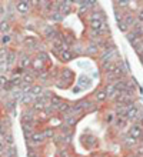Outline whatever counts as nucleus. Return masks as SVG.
Segmentation results:
<instances>
[{
    "mask_svg": "<svg viewBox=\"0 0 143 157\" xmlns=\"http://www.w3.org/2000/svg\"><path fill=\"white\" fill-rule=\"evenodd\" d=\"M105 13L102 10H94V12H90L89 16H87V20H89V27L90 30H94V32H97V30L102 29L103 23H105Z\"/></svg>",
    "mask_w": 143,
    "mask_h": 157,
    "instance_id": "obj_1",
    "label": "nucleus"
},
{
    "mask_svg": "<svg viewBox=\"0 0 143 157\" xmlns=\"http://www.w3.org/2000/svg\"><path fill=\"white\" fill-rule=\"evenodd\" d=\"M29 141H30V147H34V149H39L43 146V143L46 141L45 136H43V132L39 130V128H34L32 133H30V136L27 137Z\"/></svg>",
    "mask_w": 143,
    "mask_h": 157,
    "instance_id": "obj_2",
    "label": "nucleus"
},
{
    "mask_svg": "<svg viewBox=\"0 0 143 157\" xmlns=\"http://www.w3.org/2000/svg\"><path fill=\"white\" fill-rule=\"evenodd\" d=\"M80 141H82L83 147L86 150H93L96 147H99V140L93 134H90V133H86V134H82L80 136Z\"/></svg>",
    "mask_w": 143,
    "mask_h": 157,
    "instance_id": "obj_3",
    "label": "nucleus"
},
{
    "mask_svg": "<svg viewBox=\"0 0 143 157\" xmlns=\"http://www.w3.org/2000/svg\"><path fill=\"white\" fill-rule=\"evenodd\" d=\"M117 59V50H100L99 53V60L102 64H106V63H112L116 62Z\"/></svg>",
    "mask_w": 143,
    "mask_h": 157,
    "instance_id": "obj_4",
    "label": "nucleus"
},
{
    "mask_svg": "<svg viewBox=\"0 0 143 157\" xmlns=\"http://www.w3.org/2000/svg\"><path fill=\"white\" fill-rule=\"evenodd\" d=\"M143 133V128L139 123H132L129 126V130H127V134L132 137V139H135V140H139L140 136H142Z\"/></svg>",
    "mask_w": 143,
    "mask_h": 157,
    "instance_id": "obj_5",
    "label": "nucleus"
},
{
    "mask_svg": "<svg viewBox=\"0 0 143 157\" xmlns=\"http://www.w3.org/2000/svg\"><path fill=\"white\" fill-rule=\"evenodd\" d=\"M92 100L96 104H103V103H106L109 99H107V94L105 93L103 89H96L93 91V94H92Z\"/></svg>",
    "mask_w": 143,
    "mask_h": 157,
    "instance_id": "obj_6",
    "label": "nucleus"
},
{
    "mask_svg": "<svg viewBox=\"0 0 143 157\" xmlns=\"http://www.w3.org/2000/svg\"><path fill=\"white\" fill-rule=\"evenodd\" d=\"M122 143H123V147L126 150H133V149H136L137 146H139V140H135V139H132L129 134H125L123 136V139H122Z\"/></svg>",
    "mask_w": 143,
    "mask_h": 157,
    "instance_id": "obj_7",
    "label": "nucleus"
},
{
    "mask_svg": "<svg viewBox=\"0 0 143 157\" xmlns=\"http://www.w3.org/2000/svg\"><path fill=\"white\" fill-rule=\"evenodd\" d=\"M14 10H16L19 14H27V13L32 10L30 2H16V3H14Z\"/></svg>",
    "mask_w": 143,
    "mask_h": 157,
    "instance_id": "obj_8",
    "label": "nucleus"
},
{
    "mask_svg": "<svg viewBox=\"0 0 143 157\" xmlns=\"http://www.w3.org/2000/svg\"><path fill=\"white\" fill-rule=\"evenodd\" d=\"M56 33H57L56 27L52 26V25H47L42 29V34H43V37H45L46 40H53V37H54V34Z\"/></svg>",
    "mask_w": 143,
    "mask_h": 157,
    "instance_id": "obj_9",
    "label": "nucleus"
},
{
    "mask_svg": "<svg viewBox=\"0 0 143 157\" xmlns=\"http://www.w3.org/2000/svg\"><path fill=\"white\" fill-rule=\"evenodd\" d=\"M57 56L60 59V62L67 63V62H70V60H73L76 54H74L73 50H62V52H57Z\"/></svg>",
    "mask_w": 143,
    "mask_h": 157,
    "instance_id": "obj_10",
    "label": "nucleus"
},
{
    "mask_svg": "<svg viewBox=\"0 0 143 157\" xmlns=\"http://www.w3.org/2000/svg\"><path fill=\"white\" fill-rule=\"evenodd\" d=\"M45 86L43 84H40V83H34V84H32V87H30V94H33L34 97H40L43 93H45Z\"/></svg>",
    "mask_w": 143,
    "mask_h": 157,
    "instance_id": "obj_11",
    "label": "nucleus"
},
{
    "mask_svg": "<svg viewBox=\"0 0 143 157\" xmlns=\"http://www.w3.org/2000/svg\"><path fill=\"white\" fill-rule=\"evenodd\" d=\"M83 113H86V110H85V107H83L82 101H77L74 106H72V110H70V114H72V116H74V117H77L79 119Z\"/></svg>",
    "mask_w": 143,
    "mask_h": 157,
    "instance_id": "obj_12",
    "label": "nucleus"
},
{
    "mask_svg": "<svg viewBox=\"0 0 143 157\" xmlns=\"http://www.w3.org/2000/svg\"><path fill=\"white\" fill-rule=\"evenodd\" d=\"M123 21L127 25V27L130 29V27H135L136 25H137V20H136V16L133 14V13H125L123 14Z\"/></svg>",
    "mask_w": 143,
    "mask_h": 157,
    "instance_id": "obj_13",
    "label": "nucleus"
},
{
    "mask_svg": "<svg viewBox=\"0 0 143 157\" xmlns=\"http://www.w3.org/2000/svg\"><path fill=\"white\" fill-rule=\"evenodd\" d=\"M92 78H90V76H86V75H82L79 76V80H77V86L80 87V89H87V87L92 86Z\"/></svg>",
    "mask_w": 143,
    "mask_h": 157,
    "instance_id": "obj_14",
    "label": "nucleus"
},
{
    "mask_svg": "<svg viewBox=\"0 0 143 157\" xmlns=\"http://www.w3.org/2000/svg\"><path fill=\"white\" fill-rule=\"evenodd\" d=\"M85 53L90 54V56H99L100 49H99L97 43H92V41H89V44L85 47Z\"/></svg>",
    "mask_w": 143,
    "mask_h": 157,
    "instance_id": "obj_15",
    "label": "nucleus"
},
{
    "mask_svg": "<svg viewBox=\"0 0 143 157\" xmlns=\"http://www.w3.org/2000/svg\"><path fill=\"white\" fill-rule=\"evenodd\" d=\"M36 82V76H33L32 71H27V73H23L22 75V84H27V86H32Z\"/></svg>",
    "mask_w": 143,
    "mask_h": 157,
    "instance_id": "obj_16",
    "label": "nucleus"
},
{
    "mask_svg": "<svg viewBox=\"0 0 143 157\" xmlns=\"http://www.w3.org/2000/svg\"><path fill=\"white\" fill-rule=\"evenodd\" d=\"M32 64V57L29 56V54H25V56H22V59L19 60V67H20L22 70H26L29 69Z\"/></svg>",
    "mask_w": 143,
    "mask_h": 157,
    "instance_id": "obj_17",
    "label": "nucleus"
},
{
    "mask_svg": "<svg viewBox=\"0 0 143 157\" xmlns=\"http://www.w3.org/2000/svg\"><path fill=\"white\" fill-rule=\"evenodd\" d=\"M77 120H79L77 117H74V116H72V114H69V116L63 117V119H62V121H63V124H65V126H67L69 128H72V127H74V126H76Z\"/></svg>",
    "mask_w": 143,
    "mask_h": 157,
    "instance_id": "obj_18",
    "label": "nucleus"
},
{
    "mask_svg": "<svg viewBox=\"0 0 143 157\" xmlns=\"http://www.w3.org/2000/svg\"><path fill=\"white\" fill-rule=\"evenodd\" d=\"M103 90H105V93L107 94V99H112V97H114L116 96V87H114V84H105V87H103Z\"/></svg>",
    "mask_w": 143,
    "mask_h": 157,
    "instance_id": "obj_19",
    "label": "nucleus"
},
{
    "mask_svg": "<svg viewBox=\"0 0 143 157\" xmlns=\"http://www.w3.org/2000/svg\"><path fill=\"white\" fill-rule=\"evenodd\" d=\"M43 136H45L46 140H50V139H54V136H56V132H54L53 127H50V126H47V127H45L43 130Z\"/></svg>",
    "mask_w": 143,
    "mask_h": 157,
    "instance_id": "obj_20",
    "label": "nucleus"
},
{
    "mask_svg": "<svg viewBox=\"0 0 143 157\" xmlns=\"http://www.w3.org/2000/svg\"><path fill=\"white\" fill-rule=\"evenodd\" d=\"M34 100H36V97H34L33 94H30V93H25V94L22 96L20 101L25 104V106H27V104H29V106H32V103L34 101Z\"/></svg>",
    "mask_w": 143,
    "mask_h": 157,
    "instance_id": "obj_21",
    "label": "nucleus"
},
{
    "mask_svg": "<svg viewBox=\"0 0 143 157\" xmlns=\"http://www.w3.org/2000/svg\"><path fill=\"white\" fill-rule=\"evenodd\" d=\"M126 124H127V121L123 119V117H116V119H114V121H113V126H114V128H116V130H122Z\"/></svg>",
    "mask_w": 143,
    "mask_h": 157,
    "instance_id": "obj_22",
    "label": "nucleus"
},
{
    "mask_svg": "<svg viewBox=\"0 0 143 157\" xmlns=\"http://www.w3.org/2000/svg\"><path fill=\"white\" fill-rule=\"evenodd\" d=\"M9 30H10V23H9L7 19H4V20H0V33L7 34Z\"/></svg>",
    "mask_w": 143,
    "mask_h": 157,
    "instance_id": "obj_23",
    "label": "nucleus"
},
{
    "mask_svg": "<svg viewBox=\"0 0 143 157\" xmlns=\"http://www.w3.org/2000/svg\"><path fill=\"white\" fill-rule=\"evenodd\" d=\"M3 154L4 157H17V150L14 146H9V147H6Z\"/></svg>",
    "mask_w": 143,
    "mask_h": 157,
    "instance_id": "obj_24",
    "label": "nucleus"
},
{
    "mask_svg": "<svg viewBox=\"0 0 143 157\" xmlns=\"http://www.w3.org/2000/svg\"><path fill=\"white\" fill-rule=\"evenodd\" d=\"M25 46L27 47V49H37V41H36V39H33V37L25 39Z\"/></svg>",
    "mask_w": 143,
    "mask_h": 157,
    "instance_id": "obj_25",
    "label": "nucleus"
},
{
    "mask_svg": "<svg viewBox=\"0 0 143 157\" xmlns=\"http://www.w3.org/2000/svg\"><path fill=\"white\" fill-rule=\"evenodd\" d=\"M49 121H50V127H56V126H59V127H60V124L63 123V121H62V119L60 117H57L56 114H54V116H52L49 119Z\"/></svg>",
    "mask_w": 143,
    "mask_h": 157,
    "instance_id": "obj_26",
    "label": "nucleus"
},
{
    "mask_svg": "<svg viewBox=\"0 0 143 157\" xmlns=\"http://www.w3.org/2000/svg\"><path fill=\"white\" fill-rule=\"evenodd\" d=\"M47 17H49V19H50V20H52V21H62V20H63V19H65V17L62 16V14H60V13H59V12H52V13H50V14H49V16H47Z\"/></svg>",
    "mask_w": 143,
    "mask_h": 157,
    "instance_id": "obj_27",
    "label": "nucleus"
},
{
    "mask_svg": "<svg viewBox=\"0 0 143 157\" xmlns=\"http://www.w3.org/2000/svg\"><path fill=\"white\" fill-rule=\"evenodd\" d=\"M62 101H63V100H62L60 97H59V96H56V94H52V97H50V101H49V103L52 104V106H54V107L57 109V106H59V104H60Z\"/></svg>",
    "mask_w": 143,
    "mask_h": 157,
    "instance_id": "obj_28",
    "label": "nucleus"
},
{
    "mask_svg": "<svg viewBox=\"0 0 143 157\" xmlns=\"http://www.w3.org/2000/svg\"><path fill=\"white\" fill-rule=\"evenodd\" d=\"M10 41H12V36L10 34H3L2 37H0V43L3 47H6L7 44H10Z\"/></svg>",
    "mask_w": 143,
    "mask_h": 157,
    "instance_id": "obj_29",
    "label": "nucleus"
},
{
    "mask_svg": "<svg viewBox=\"0 0 143 157\" xmlns=\"http://www.w3.org/2000/svg\"><path fill=\"white\" fill-rule=\"evenodd\" d=\"M36 57H37V59H40V60H42L43 63H47V62L50 60V59H49V54L46 53V52H39Z\"/></svg>",
    "mask_w": 143,
    "mask_h": 157,
    "instance_id": "obj_30",
    "label": "nucleus"
},
{
    "mask_svg": "<svg viewBox=\"0 0 143 157\" xmlns=\"http://www.w3.org/2000/svg\"><path fill=\"white\" fill-rule=\"evenodd\" d=\"M135 16H136V20H137V23L143 25V6H142V7H139V10H137V13H136Z\"/></svg>",
    "mask_w": 143,
    "mask_h": 157,
    "instance_id": "obj_31",
    "label": "nucleus"
},
{
    "mask_svg": "<svg viewBox=\"0 0 143 157\" xmlns=\"http://www.w3.org/2000/svg\"><path fill=\"white\" fill-rule=\"evenodd\" d=\"M117 27L120 29V32H123V33H127V32H129V27H127V25L123 20L117 21Z\"/></svg>",
    "mask_w": 143,
    "mask_h": 157,
    "instance_id": "obj_32",
    "label": "nucleus"
},
{
    "mask_svg": "<svg viewBox=\"0 0 143 157\" xmlns=\"http://www.w3.org/2000/svg\"><path fill=\"white\" fill-rule=\"evenodd\" d=\"M114 119H116L114 113H110V114H107V116L105 117V121H106V124H113Z\"/></svg>",
    "mask_w": 143,
    "mask_h": 157,
    "instance_id": "obj_33",
    "label": "nucleus"
},
{
    "mask_svg": "<svg viewBox=\"0 0 143 157\" xmlns=\"http://www.w3.org/2000/svg\"><path fill=\"white\" fill-rule=\"evenodd\" d=\"M114 6H120V9H127L130 6V2H114Z\"/></svg>",
    "mask_w": 143,
    "mask_h": 157,
    "instance_id": "obj_34",
    "label": "nucleus"
},
{
    "mask_svg": "<svg viewBox=\"0 0 143 157\" xmlns=\"http://www.w3.org/2000/svg\"><path fill=\"white\" fill-rule=\"evenodd\" d=\"M7 82H9V77H7V76L0 75V87H2V89H3V87L7 84Z\"/></svg>",
    "mask_w": 143,
    "mask_h": 157,
    "instance_id": "obj_35",
    "label": "nucleus"
},
{
    "mask_svg": "<svg viewBox=\"0 0 143 157\" xmlns=\"http://www.w3.org/2000/svg\"><path fill=\"white\" fill-rule=\"evenodd\" d=\"M4 150H6V144H4V141L0 139V154H3Z\"/></svg>",
    "mask_w": 143,
    "mask_h": 157,
    "instance_id": "obj_36",
    "label": "nucleus"
},
{
    "mask_svg": "<svg viewBox=\"0 0 143 157\" xmlns=\"http://www.w3.org/2000/svg\"><path fill=\"white\" fill-rule=\"evenodd\" d=\"M72 91H73V94H79V93L82 91V89H80L79 86H74L73 89H72Z\"/></svg>",
    "mask_w": 143,
    "mask_h": 157,
    "instance_id": "obj_37",
    "label": "nucleus"
},
{
    "mask_svg": "<svg viewBox=\"0 0 143 157\" xmlns=\"http://www.w3.org/2000/svg\"><path fill=\"white\" fill-rule=\"evenodd\" d=\"M139 124L142 126V128H143V113H142V117L139 119Z\"/></svg>",
    "mask_w": 143,
    "mask_h": 157,
    "instance_id": "obj_38",
    "label": "nucleus"
},
{
    "mask_svg": "<svg viewBox=\"0 0 143 157\" xmlns=\"http://www.w3.org/2000/svg\"><path fill=\"white\" fill-rule=\"evenodd\" d=\"M139 141L142 143V146H143V133H142V136H140V139H139Z\"/></svg>",
    "mask_w": 143,
    "mask_h": 157,
    "instance_id": "obj_39",
    "label": "nucleus"
}]
</instances>
